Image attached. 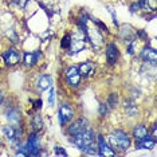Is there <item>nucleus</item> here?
Instances as JSON below:
<instances>
[{
    "label": "nucleus",
    "instance_id": "obj_24",
    "mask_svg": "<svg viewBox=\"0 0 157 157\" xmlns=\"http://www.w3.org/2000/svg\"><path fill=\"white\" fill-rule=\"evenodd\" d=\"M48 102H50V106H54V103H55V95H54V89H51V93H50V97H48Z\"/></svg>",
    "mask_w": 157,
    "mask_h": 157
},
{
    "label": "nucleus",
    "instance_id": "obj_28",
    "mask_svg": "<svg viewBox=\"0 0 157 157\" xmlns=\"http://www.w3.org/2000/svg\"><path fill=\"white\" fill-rule=\"evenodd\" d=\"M106 112H108L106 106H105V105H101V114H106Z\"/></svg>",
    "mask_w": 157,
    "mask_h": 157
},
{
    "label": "nucleus",
    "instance_id": "obj_20",
    "mask_svg": "<svg viewBox=\"0 0 157 157\" xmlns=\"http://www.w3.org/2000/svg\"><path fill=\"white\" fill-rule=\"evenodd\" d=\"M42 128H43V121H42L40 116H35L34 117V129L36 132H39Z\"/></svg>",
    "mask_w": 157,
    "mask_h": 157
},
{
    "label": "nucleus",
    "instance_id": "obj_1",
    "mask_svg": "<svg viewBox=\"0 0 157 157\" xmlns=\"http://www.w3.org/2000/svg\"><path fill=\"white\" fill-rule=\"evenodd\" d=\"M71 142L77 146L78 149L83 152H87L89 149L93 148V145L95 144V137L93 130L90 129H83L81 132H78L75 134H71Z\"/></svg>",
    "mask_w": 157,
    "mask_h": 157
},
{
    "label": "nucleus",
    "instance_id": "obj_2",
    "mask_svg": "<svg viewBox=\"0 0 157 157\" xmlns=\"http://www.w3.org/2000/svg\"><path fill=\"white\" fill-rule=\"evenodd\" d=\"M109 142H110V145H112V148L118 149L121 152L126 151L130 146V138L128 137L126 133H124V132H121V130H117L110 134Z\"/></svg>",
    "mask_w": 157,
    "mask_h": 157
},
{
    "label": "nucleus",
    "instance_id": "obj_8",
    "mask_svg": "<svg viewBox=\"0 0 157 157\" xmlns=\"http://www.w3.org/2000/svg\"><path fill=\"white\" fill-rule=\"evenodd\" d=\"M98 149H99V152H98L99 156H106V157L116 156V152H114L112 148H109V145L106 144L102 137L98 138Z\"/></svg>",
    "mask_w": 157,
    "mask_h": 157
},
{
    "label": "nucleus",
    "instance_id": "obj_22",
    "mask_svg": "<svg viewBox=\"0 0 157 157\" xmlns=\"http://www.w3.org/2000/svg\"><path fill=\"white\" fill-rule=\"evenodd\" d=\"M16 156H28V149H27V146H20L19 151L16 152Z\"/></svg>",
    "mask_w": 157,
    "mask_h": 157
},
{
    "label": "nucleus",
    "instance_id": "obj_15",
    "mask_svg": "<svg viewBox=\"0 0 157 157\" xmlns=\"http://www.w3.org/2000/svg\"><path fill=\"white\" fill-rule=\"evenodd\" d=\"M85 125H86V121H85V120L77 121V122H74V124L69 128V133H70V134H75V133H78V132L86 129V126H85Z\"/></svg>",
    "mask_w": 157,
    "mask_h": 157
},
{
    "label": "nucleus",
    "instance_id": "obj_14",
    "mask_svg": "<svg viewBox=\"0 0 157 157\" xmlns=\"http://www.w3.org/2000/svg\"><path fill=\"white\" fill-rule=\"evenodd\" d=\"M79 74L81 75H83V77H89V75H91L93 73H94V65H93L91 62H85V63H82V65L79 66Z\"/></svg>",
    "mask_w": 157,
    "mask_h": 157
},
{
    "label": "nucleus",
    "instance_id": "obj_29",
    "mask_svg": "<svg viewBox=\"0 0 157 157\" xmlns=\"http://www.w3.org/2000/svg\"><path fill=\"white\" fill-rule=\"evenodd\" d=\"M35 108H42V101H40V99H38V101L36 102H35Z\"/></svg>",
    "mask_w": 157,
    "mask_h": 157
},
{
    "label": "nucleus",
    "instance_id": "obj_6",
    "mask_svg": "<svg viewBox=\"0 0 157 157\" xmlns=\"http://www.w3.org/2000/svg\"><path fill=\"white\" fill-rule=\"evenodd\" d=\"M71 118H73V109L69 105H62L59 109V124L66 125Z\"/></svg>",
    "mask_w": 157,
    "mask_h": 157
},
{
    "label": "nucleus",
    "instance_id": "obj_7",
    "mask_svg": "<svg viewBox=\"0 0 157 157\" xmlns=\"http://www.w3.org/2000/svg\"><path fill=\"white\" fill-rule=\"evenodd\" d=\"M3 58H4V62L8 66H13V65H16V63L19 62L20 55H19V52H17L16 50L11 48V50H7L4 54H3Z\"/></svg>",
    "mask_w": 157,
    "mask_h": 157
},
{
    "label": "nucleus",
    "instance_id": "obj_27",
    "mask_svg": "<svg viewBox=\"0 0 157 157\" xmlns=\"http://www.w3.org/2000/svg\"><path fill=\"white\" fill-rule=\"evenodd\" d=\"M156 136H157V133H156V125L153 126V129H152V138L156 141Z\"/></svg>",
    "mask_w": 157,
    "mask_h": 157
},
{
    "label": "nucleus",
    "instance_id": "obj_19",
    "mask_svg": "<svg viewBox=\"0 0 157 157\" xmlns=\"http://www.w3.org/2000/svg\"><path fill=\"white\" fill-rule=\"evenodd\" d=\"M8 120H10V122L13 124V125H17L19 124V120H20V114L16 112V110H12V112H10L8 113Z\"/></svg>",
    "mask_w": 157,
    "mask_h": 157
},
{
    "label": "nucleus",
    "instance_id": "obj_3",
    "mask_svg": "<svg viewBox=\"0 0 157 157\" xmlns=\"http://www.w3.org/2000/svg\"><path fill=\"white\" fill-rule=\"evenodd\" d=\"M86 47V35L83 34H75L70 39V54H78Z\"/></svg>",
    "mask_w": 157,
    "mask_h": 157
},
{
    "label": "nucleus",
    "instance_id": "obj_23",
    "mask_svg": "<svg viewBox=\"0 0 157 157\" xmlns=\"http://www.w3.org/2000/svg\"><path fill=\"white\" fill-rule=\"evenodd\" d=\"M13 3H15L16 6H19L20 8H24V7H26V4H27V2L28 0H12Z\"/></svg>",
    "mask_w": 157,
    "mask_h": 157
},
{
    "label": "nucleus",
    "instance_id": "obj_18",
    "mask_svg": "<svg viewBox=\"0 0 157 157\" xmlns=\"http://www.w3.org/2000/svg\"><path fill=\"white\" fill-rule=\"evenodd\" d=\"M125 112L126 114H129V116H134L136 113H137V108H136V105L132 101H125Z\"/></svg>",
    "mask_w": 157,
    "mask_h": 157
},
{
    "label": "nucleus",
    "instance_id": "obj_30",
    "mask_svg": "<svg viewBox=\"0 0 157 157\" xmlns=\"http://www.w3.org/2000/svg\"><path fill=\"white\" fill-rule=\"evenodd\" d=\"M2 101H3V95H2V93H0V103H2Z\"/></svg>",
    "mask_w": 157,
    "mask_h": 157
},
{
    "label": "nucleus",
    "instance_id": "obj_16",
    "mask_svg": "<svg viewBox=\"0 0 157 157\" xmlns=\"http://www.w3.org/2000/svg\"><path fill=\"white\" fill-rule=\"evenodd\" d=\"M133 136L136 137V140H140V138H144L148 136V129L142 125H138L133 129Z\"/></svg>",
    "mask_w": 157,
    "mask_h": 157
},
{
    "label": "nucleus",
    "instance_id": "obj_13",
    "mask_svg": "<svg viewBox=\"0 0 157 157\" xmlns=\"http://www.w3.org/2000/svg\"><path fill=\"white\" fill-rule=\"evenodd\" d=\"M141 56H142V59H145L146 62H151L152 65L156 63L157 55H156V51L153 48H145L144 51L141 52Z\"/></svg>",
    "mask_w": 157,
    "mask_h": 157
},
{
    "label": "nucleus",
    "instance_id": "obj_25",
    "mask_svg": "<svg viewBox=\"0 0 157 157\" xmlns=\"http://www.w3.org/2000/svg\"><path fill=\"white\" fill-rule=\"evenodd\" d=\"M55 155L56 156H67V153L65 149H62V148H59V146H56L55 148Z\"/></svg>",
    "mask_w": 157,
    "mask_h": 157
},
{
    "label": "nucleus",
    "instance_id": "obj_10",
    "mask_svg": "<svg viewBox=\"0 0 157 157\" xmlns=\"http://www.w3.org/2000/svg\"><path fill=\"white\" fill-rule=\"evenodd\" d=\"M117 56H118V48H117V46L114 43H110L108 46V48H106V58H108V62L110 65L116 63Z\"/></svg>",
    "mask_w": 157,
    "mask_h": 157
},
{
    "label": "nucleus",
    "instance_id": "obj_26",
    "mask_svg": "<svg viewBox=\"0 0 157 157\" xmlns=\"http://www.w3.org/2000/svg\"><path fill=\"white\" fill-rule=\"evenodd\" d=\"M117 103V95L116 94H110V98H109V105L110 106H114Z\"/></svg>",
    "mask_w": 157,
    "mask_h": 157
},
{
    "label": "nucleus",
    "instance_id": "obj_12",
    "mask_svg": "<svg viewBox=\"0 0 157 157\" xmlns=\"http://www.w3.org/2000/svg\"><path fill=\"white\" fill-rule=\"evenodd\" d=\"M51 83H52L51 77H50V75H42V77L38 79V89H39L40 91L47 90V89L51 87Z\"/></svg>",
    "mask_w": 157,
    "mask_h": 157
},
{
    "label": "nucleus",
    "instance_id": "obj_17",
    "mask_svg": "<svg viewBox=\"0 0 157 157\" xmlns=\"http://www.w3.org/2000/svg\"><path fill=\"white\" fill-rule=\"evenodd\" d=\"M38 52H27L26 55H24V62H26L27 66H33L35 62H36L38 59Z\"/></svg>",
    "mask_w": 157,
    "mask_h": 157
},
{
    "label": "nucleus",
    "instance_id": "obj_9",
    "mask_svg": "<svg viewBox=\"0 0 157 157\" xmlns=\"http://www.w3.org/2000/svg\"><path fill=\"white\" fill-rule=\"evenodd\" d=\"M155 145H156V141L153 138H149V136L140 138V140H136V148L137 149H153Z\"/></svg>",
    "mask_w": 157,
    "mask_h": 157
},
{
    "label": "nucleus",
    "instance_id": "obj_21",
    "mask_svg": "<svg viewBox=\"0 0 157 157\" xmlns=\"http://www.w3.org/2000/svg\"><path fill=\"white\" fill-rule=\"evenodd\" d=\"M70 39H71L70 35H65V38H63L62 42H60V46H62L63 48H69L70 47Z\"/></svg>",
    "mask_w": 157,
    "mask_h": 157
},
{
    "label": "nucleus",
    "instance_id": "obj_11",
    "mask_svg": "<svg viewBox=\"0 0 157 157\" xmlns=\"http://www.w3.org/2000/svg\"><path fill=\"white\" fill-rule=\"evenodd\" d=\"M3 132H4V134L12 142H19L20 141V134H22V133H20L17 129H15L13 126H6L4 129H3Z\"/></svg>",
    "mask_w": 157,
    "mask_h": 157
},
{
    "label": "nucleus",
    "instance_id": "obj_5",
    "mask_svg": "<svg viewBox=\"0 0 157 157\" xmlns=\"http://www.w3.org/2000/svg\"><path fill=\"white\" fill-rule=\"evenodd\" d=\"M66 79H67V83H69L71 87H77L78 85H79V81H81L79 70L74 66L70 67L66 73Z\"/></svg>",
    "mask_w": 157,
    "mask_h": 157
},
{
    "label": "nucleus",
    "instance_id": "obj_4",
    "mask_svg": "<svg viewBox=\"0 0 157 157\" xmlns=\"http://www.w3.org/2000/svg\"><path fill=\"white\" fill-rule=\"evenodd\" d=\"M27 149H28V156H39L40 155V142L36 134H33L28 138L27 142Z\"/></svg>",
    "mask_w": 157,
    "mask_h": 157
}]
</instances>
